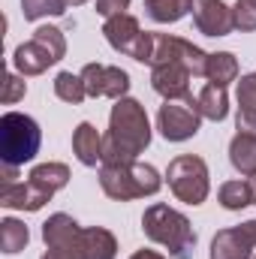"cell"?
<instances>
[{
    "label": "cell",
    "instance_id": "obj_4",
    "mask_svg": "<svg viewBox=\"0 0 256 259\" xmlns=\"http://www.w3.org/2000/svg\"><path fill=\"white\" fill-rule=\"evenodd\" d=\"M42 145V130L30 115L21 112H6L0 118V160L9 169H18L30 163L39 154Z\"/></svg>",
    "mask_w": 256,
    "mask_h": 259
},
{
    "label": "cell",
    "instance_id": "obj_7",
    "mask_svg": "<svg viewBox=\"0 0 256 259\" xmlns=\"http://www.w3.org/2000/svg\"><path fill=\"white\" fill-rule=\"evenodd\" d=\"M103 33L109 39V46L121 55H127L139 64H151V55H154V33H145L139 27V18H133L127 12L115 15V18H106L103 24Z\"/></svg>",
    "mask_w": 256,
    "mask_h": 259
},
{
    "label": "cell",
    "instance_id": "obj_1",
    "mask_svg": "<svg viewBox=\"0 0 256 259\" xmlns=\"http://www.w3.org/2000/svg\"><path fill=\"white\" fill-rule=\"evenodd\" d=\"M148 145H151V124L145 106L133 97L115 100L109 115V133L103 136V163H133Z\"/></svg>",
    "mask_w": 256,
    "mask_h": 259
},
{
    "label": "cell",
    "instance_id": "obj_31",
    "mask_svg": "<svg viewBox=\"0 0 256 259\" xmlns=\"http://www.w3.org/2000/svg\"><path fill=\"white\" fill-rule=\"evenodd\" d=\"M42 259H78V256L69 253V250H55V247H49V250L42 253Z\"/></svg>",
    "mask_w": 256,
    "mask_h": 259
},
{
    "label": "cell",
    "instance_id": "obj_34",
    "mask_svg": "<svg viewBox=\"0 0 256 259\" xmlns=\"http://www.w3.org/2000/svg\"><path fill=\"white\" fill-rule=\"evenodd\" d=\"M247 181H250V187H253V202H256V175L253 178H247Z\"/></svg>",
    "mask_w": 256,
    "mask_h": 259
},
{
    "label": "cell",
    "instance_id": "obj_21",
    "mask_svg": "<svg viewBox=\"0 0 256 259\" xmlns=\"http://www.w3.org/2000/svg\"><path fill=\"white\" fill-rule=\"evenodd\" d=\"M27 178L36 187H42L46 193L55 196L58 190H64L69 184V166H64V163H42V166H33Z\"/></svg>",
    "mask_w": 256,
    "mask_h": 259
},
{
    "label": "cell",
    "instance_id": "obj_16",
    "mask_svg": "<svg viewBox=\"0 0 256 259\" xmlns=\"http://www.w3.org/2000/svg\"><path fill=\"white\" fill-rule=\"evenodd\" d=\"M72 151H75V157H78L81 166H97V163H103V136L97 133L94 124L81 121V124L75 127V133H72Z\"/></svg>",
    "mask_w": 256,
    "mask_h": 259
},
{
    "label": "cell",
    "instance_id": "obj_30",
    "mask_svg": "<svg viewBox=\"0 0 256 259\" xmlns=\"http://www.w3.org/2000/svg\"><path fill=\"white\" fill-rule=\"evenodd\" d=\"M127 6H130V0H97V12H100L103 18H115V15H121Z\"/></svg>",
    "mask_w": 256,
    "mask_h": 259
},
{
    "label": "cell",
    "instance_id": "obj_11",
    "mask_svg": "<svg viewBox=\"0 0 256 259\" xmlns=\"http://www.w3.org/2000/svg\"><path fill=\"white\" fill-rule=\"evenodd\" d=\"M256 247V220L220 229L211 241V259H250Z\"/></svg>",
    "mask_w": 256,
    "mask_h": 259
},
{
    "label": "cell",
    "instance_id": "obj_23",
    "mask_svg": "<svg viewBox=\"0 0 256 259\" xmlns=\"http://www.w3.org/2000/svg\"><path fill=\"white\" fill-rule=\"evenodd\" d=\"M142 3H145V12L157 24H172V21H181L187 12H193L196 0H142Z\"/></svg>",
    "mask_w": 256,
    "mask_h": 259
},
{
    "label": "cell",
    "instance_id": "obj_5",
    "mask_svg": "<svg viewBox=\"0 0 256 259\" xmlns=\"http://www.w3.org/2000/svg\"><path fill=\"white\" fill-rule=\"evenodd\" d=\"M66 55V39L61 27H52V24H42L33 30V39L21 42L12 55V64L21 75H39L46 72L49 66H55L58 61H64Z\"/></svg>",
    "mask_w": 256,
    "mask_h": 259
},
{
    "label": "cell",
    "instance_id": "obj_10",
    "mask_svg": "<svg viewBox=\"0 0 256 259\" xmlns=\"http://www.w3.org/2000/svg\"><path fill=\"white\" fill-rule=\"evenodd\" d=\"M78 75L84 81L88 97H112V100H121V97H127V91H130V75L121 66L88 64Z\"/></svg>",
    "mask_w": 256,
    "mask_h": 259
},
{
    "label": "cell",
    "instance_id": "obj_22",
    "mask_svg": "<svg viewBox=\"0 0 256 259\" xmlns=\"http://www.w3.org/2000/svg\"><path fill=\"white\" fill-rule=\"evenodd\" d=\"M205 78H208L211 84H220V88H226L229 81H238V61H235V55H229V52H214V55H208Z\"/></svg>",
    "mask_w": 256,
    "mask_h": 259
},
{
    "label": "cell",
    "instance_id": "obj_29",
    "mask_svg": "<svg viewBox=\"0 0 256 259\" xmlns=\"http://www.w3.org/2000/svg\"><path fill=\"white\" fill-rule=\"evenodd\" d=\"M24 94H27V84L18 78V75H6L3 78V94H0V103L3 106H12V103H18V100H24Z\"/></svg>",
    "mask_w": 256,
    "mask_h": 259
},
{
    "label": "cell",
    "instance_id": "obj_35",
    "mask_svg": "<svg viewBox=\"0 0 256 259\" xmlns=\"http://www.w3.org/2000/svg\"><path fill=\"white\" fill-rule=\"evenodd\" d=\"M250 259H256V256H250Z\"/></svg>",
    "mask_w": 256,
    "mask_h": 259
},
{
    "label": "cell",
    "instance_id": "obj_17",
    "mask_svg": "<svg viewBox=\"0 0 256 259\" xmlns=\"http://www.w3.org/2000/svg\"><path fill=\"white\" fill-rule=\"evenodd\" d=\"M115 256H118V241L109 229H103V226L81 229V259H115Z\"/></svg>",
    "mask_w": 256,
    "mask_h": 259
},
{
    "label": "cell",
    "instance_id": "obj_26",
    "mask_svg": "<svg viewBox=\"0 0 256 259\" xmlns=\"http://www.w3.org/2000/svg\"><path fill=\"white\" fill-rule=\"evenodd\" d=\"M55 94H58V100H64L69 106H78V103L88 97L81 75H72V72H58V78H55Z\"/></svg>",
    "mask_w": 256,
    "mask_h": 259
},
{
    "label": "cell",
    "instance_id": "obj_19",
    "mask_svg": "<svg viewBox=\"0 0 256 259\" xmlns=\"http://www.w3.org/2000/svg\"><path fill=\"white\" fill-rule=\"evenodd\" d=\"M235 124L241 133H256V72L241 75L238 81V118Z\"/></svg>",
    "mask_w": 256,
    "mask_h": 259
},
{
    "label": "cell",
    "instance_id": "obj_25",
    "mask_svg": "<svg viewBox=\"0 0 256 259\" xmlns=\"http://www.w3.org/2000/svg\"><path fill=\"white\" fill-rule=\"evenodd\" d=\"M217 199L226 211H241V208L253 205V187H250V181H226V184H220Z\"/></svg>",
    "mask_w": 256,
    "mask_h": 259
},
{
    "label": "cell",
    "instance_id": "obj_32",
    "mask_svg": "<svg viewBox=\"0 0 256 259\" xmlns=\"http://www.w3.org/2000/svg\"><path fill=\"white\" fill-rule=\"evenodd\" d=\"M130 259H166V256H160L157 250H136Z\"/></svg>",
    "mask_w": 256,
    "mask_h": 259
},
{
    "label": "cell",
    "instance_id": "obj_14",
    "mask_svg": "<svg viewBox=\"0 0 256 259\" xmlns=\"http://www.w3.org/2000/svg\"><path fill=\"white\" fill-rule=\"evenodd\" d=\"M42 241H46V247L69 250V253H75V256L81 259V226L69 214H64V211L52 214L42 223Z\"/></svg>",
    "mask_w": 256,
    "mask_h": 259
},
{
    "label": "cell",
    "instance_id": "obj_33",
    "mask_svg": "<svg viewBox=\"0 0 256 259\" xmlns=\"http://www.w3.org/2000/svg\"><path fill=\"white\" fill-rule=\"evenodd\" d=\"M81 3H88V0H66V6H81Z\"/></svg>",
    "mask_w": 256,
    "mask_h": 259
},
{
    "label": "cell",
    "instance_id": "obj_8",
    "mask_svg": "<svg viewBox=\"0 0 256 259\" xmlns=\"http://www.w3.org/2000/svg\"><path fill=\"white\" fill-rule=\"evenodd\" d=\"M202 127V115L196 109V100H166L157 115V130L166 142H187Z\"/></svg>",
    "mask_w": 256,
    "mask_h": 259
},
{
    "label": "cell",
    "instance_id": "obj_13",
    "mask_svg": "<svg viewBox=\"0 0 256 259\" xmlns=\"http://www.w3.org/2000/svg\"><path fill=\"white\" fill-rule=\"evenodd\" d=\"M193 72L181 64H157L151 66V88L163 100H190Z\"/></svg>",
    "mask_w": 256,
    "mask_h": 259
},
{
    "label": "cell",
    "instance_id": "obj_9",
    "mask_svg": "<svg viewBox=\"0 0 256 259\" xmlns=\"http://www.w3.org/2000/svg\"><path fill=\"white\" fill-rule=\"evenodd\" d=\"M157 64H181L187 66L193 75H205L208 66V55L193 46L190 39L172 36V33H154V55H151V66Z\"/></svg>",
    "mask_w": 256,
    "mask_h": 259
},
{
    "label": "cell",
    "instance_id": "obj_28",
    "mask_svg": "<svg viewBox=\"0 0 256 259\" xmlns=\"http://www.w3.org/2000/svg\"><path fill=\"white\" fill-rule=\"evenodd\" d=\"M232 15H235V27L250 33L256 30V0H238L232 6Z\"/></svg>",
    "mask_w": 256,
    "mask_h": 259
},
{
    "label": "cell",
    "instance_id": "obj_2",
    "mask_svg": "<svg viewBox=\"0 0 256 259\" xmlns=\"http://www.w3.org/2000/svg\"><path fill=\"white\" fill-rule=\"evenodd\" d=\"M142 232L154 244H163L172 259H193L196 232H193L190 220L181 211H175V208H169L163 202L145 208V214H142Z\"/></svg>",
    "mask_w": 256,
    "mask_h": 259
},
{
    "label": "cell",
    "instance_id": "obj_12",
    "mask_svg": "<svg viewBox=\"0 0 256 259\" xmlns=\"http://www.w3.org/2000/svg\"><path fill=\"white\" fill-rule=\"evenodd\" d=\"M193 24L205 36H229L235 30V15L223 0H196L193 3Z\"/></svg>",
    "mask_w": 256,
    "mask_h": 259
},
{
    "label": "cell",
    "instance_id": "obj_6",
    "mask_svg": "<svg viewBox=\"0 0 256 259\" xmlns=\"http://www.w3.org/2000/svg\"><path fill=\"white\" fill-rule=\"evenodd\" d=\"M166 178H169V190L175 193V199L187 202V205H202L208 199V166L202 157L196 154H181L169 163L166 169Z\"/></svg>",
    "mask_w": 256,
    "mask_h": 259
},
{
    "label": "cell",
    "instance_id": "obj_18",
    "mask_svg": "<svg viewBox=\"0 0 256 259\" xmlns=\"http://www.w3.org/2000/svg\"><path fill=\"white\" fill-rule=\"evenodd\" d=\"M229 163L241 172V175H247V178H253L256 175V133H235V139L229 142Z\"/></svg>",
    "mask_w": 256,
    "mask_h": 259
},
{
    "label": "cell",
    "instance_id": "obj_3",
    "mask_svg": "<svg viewBox=\"0 0 256 259\" xmlns=\"http://www.w3.org/2000/svg\"><path fill=\"white\" fill-rule=\"evenodd\" d=\"M100 187L103 193L115 202H130V199H142V196H154L163 181L160 172L148 163H103L100 166Z\"/></svg>",
    "mask_w": 256,
    "mask_h": 259
},
{
    "label": "cell",
    "instance_id": "obj_15",
    "mask_svg": "<svg viewBox=\"0 0 256 259\" xmlns=\"http://www.w3.org/2000/svg\"><path fill=\"white\" fill-rule=\"evenodd\" d=\"M52 193L36 187L30 178L27 181H0V205L3 208H18V211H39Z\"/></svg>",
    "mask_w": 256,
    "mask_h": 259
},
{
    "label": "cell",
    "instance_id": "obj_27",
    "mask_svg": "<svg viewBox=\"0 0 256 259\" xmlns=\"http://www.w3.org/2000/svg\"><path fill=\"white\" fill-rule=\"evenodd\" d=\"M66 0H21V12L27 21H36V18H46V15H64Z\"/></svg>",
    "mask_w": 256,
    "mask_h": 259
},
{
    "label": "cell",
    "instance_id": "obj_24",
    "mask_svg": "<svg viewBox=\"0 0 256 259\" xmlns=\"http://www.w3.org/2000/svg\"><path fill=\"white\" fill-rule=\"evenodd\" d=\"M27 241H30V232L21 220H15V217L0 220V250L3 253H21L27 247Z\"/></svg>",
    "mask_w": 256,
    "mask_h": 259
},
{
    "label": "cell",
    "instance_id": "obj_20",
    "mask_svg": "<svg viewBox=\"0 0 256 259\" xmlns=\"http://www.w3.org/2000/svg\"><path fill=\"white\" fill-rule=\"evenodd\" d=\"M196 109H199V115L208 118V121H223V118L229 115V97H226V88L208 81V84L199 91V97H196Z\"/></svg>",
    "mask_w": 256,
    "mask_h": 259
}]
</instances>
